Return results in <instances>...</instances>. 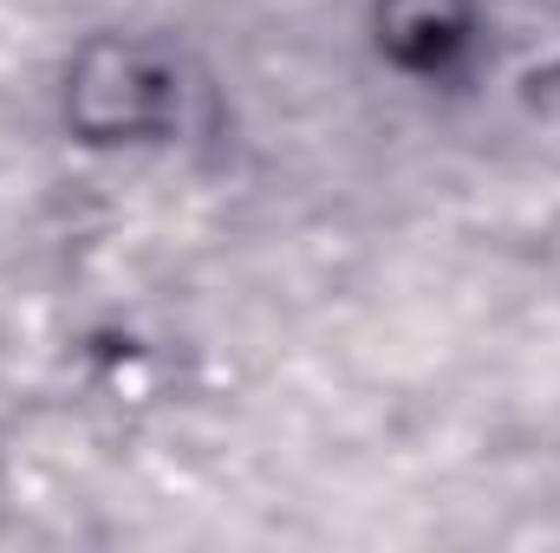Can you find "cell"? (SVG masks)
<instances>
[{
  "label": "cell",
  "mask_w": 560,
  "mask_h": 553,
  "mask_svg": "<svg viewBox=\"0 0 560 553\" xmlns=\"http://www.w3.org/2000/svg\"><path fill=\"white\" fill-rule=\"evenodd\" d=\"M183 125V59L150 33H98L66 66V131L79 143H156Z\"/></svg>",
  "instance_id": "1"
},
{
  "label": "cell",
  "mask_w": 560,
  "mask_h": 553,
  "mask_svg": "<svg viewBox=\"0 0 560 553\" xmlns=\"http://www.w3.org/2000/svg\"><path fill=\"white\" fill-rule=\"evenodd\" d=\"M469 46H476L469 0H378V52L405 79H450Z\"/></svg>",
  "instance_id": "2"
}]
</instances>
